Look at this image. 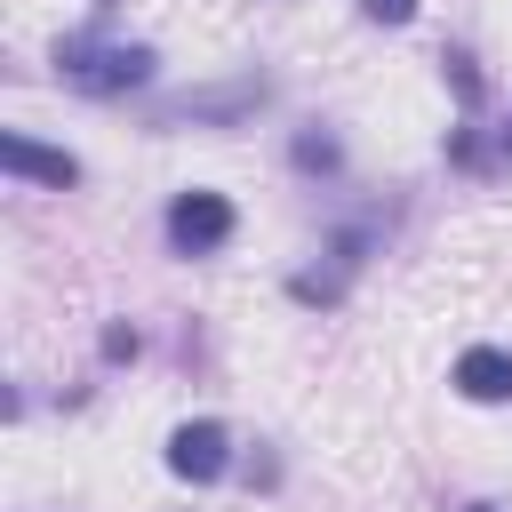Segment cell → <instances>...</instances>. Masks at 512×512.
Returning <instances> with one entry per match:
<instances>
[{
    "label": "cell",
    "instance_id": "7a4b0ae2",
    "mask_svg": "<svg viewBox=\"0 0 512 512\" xmlns=\"http://www.w3.org/2000/svg\"><path fill=\"white\" fill-rule=\"evenodd\" d=\"M168 240H176L184 256L224 248V240H232V200H224V192H176V200H168Z\"/></svg>",
    "mask_w": 512,
    "mask_h": 512
},
{
    "label": "cell",
    "instance_id": "3957f363",
    "mask_svg": "<svg viewBox=\"0 0 512 512\" xmlns=\"http://www.w3.org/2000/svg\"><path fill=\"white\" fill-rule=\"evenodd\" d=\"M224 464H232V440H224L216 416H192V424L168 432V472H176V480H216Z\"/></svg>",
    "mask_w": 512,
    "mask_h": 512
},
{
    "label": "cell",
    "instance_id": "277c9868",
    "mask_svg": "<svg viewBox=\"0 0 512 512\" xmlns=\"http://www.w3.org/2000/svg\"><path fill=\"white\" fill-rule=\"evenodd\" d=\"M0 168H8V176H32V184H56V192L80 184V160H72V152H48V144H32V136H16V128L0 136Z\"/></svg>",
    "mask_w": 512,
    "mask_h": 512
},
{
    "label": "cell",
    "instance_id": "8992f818",
    "mask_svg": "<svg viewBox=\"0 0 512 512\" xmlns=\"http://www.w3.org/2000/svg\"><path fill=\"white\" fill-rule=\"evenodd\" d=\"M360 8H368L376 24H408V16H416V0H360Z\"/></svg>",
    "mask_w": 512,
    "mask_h": 512
},
{
    "label": "cell",
    "instance_id": "6da1fadb",
    "mask_svg": "<svg viewBox=\"0 0 512 512\" xmlns=\"http://www.w3.org/2000/svg\"><path fill=\"white\" fill-rule=\"evenodd\" d=\"M56 64H64V80H80V88L112 96V88H136V80L152 72V48H88V40H64V48H56Z\"/></svg>",
    "mask_w": 512,
    "mask_h": 512
},
{
    "label": "cell",
    "instance_id": "52a82bcc",
    "mask_svg": "<svg viewBox=\"0 0 512 512\" xmlns=\"http://www.w3.org/2000/svg\"><path fill=\"white\" fill-rule=\"evenodd\" d=\"M464 512H504V504H464Z\"/></svg>",
    "mask_w": 512,
    "mask_h": 512
},
{
    "label": "cell",
    "instance_id": "5b68a950",
    "mask_svg": "<svg viewBox=\"0 0 512 512\" xmlns=\"http://www.w3.org/2000/svg\"><path fill=\"white\" fill-rule=\"evenodd\" d=\"M456 392H464V400H480V408L512 400V352H496V344H472V352L456 360Z\"/></svg>",
    "mask_w": 512,
    "mask_h": 512
}]
</instances>
